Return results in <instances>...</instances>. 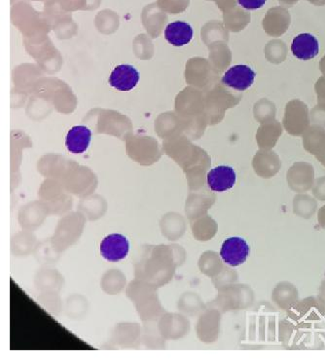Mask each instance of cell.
<instances>
[{
	"instance_id": "4",
	"label": "cell",
	"mask_w": 325,
	"mask_h": 360,
	"mask_svg": "<svg viewBox=\"0 0 325 360\" xmlns=\"http://www.w3.org/2000/svg\"><path fill=\"white\" fill-rule=\"evenodd\" d=\"M140 80V74L132 65H118L112 72L110 84L120 91H130L137 86Z\"/></svg>"
},
{
	"instance_id": "5",
	"label": "cell",
	"mask_w": 325,
	"mask_h": 360,
	"mask_svg": "<svg viewBox=\"0 0 325 360\" xmlns=\"http://www.w3.org/2000/svg\"><path fill=\"white\" fill-rule=\"evenodd\" d=\"M235 170L230 166H218L208 174V185L214 191H226L235 186Z\"/></svg>"
},
{
	"instance_id": "3",
	"label": "cell",
	"mask_w": 325,
	"mask_h": 360,
	"mask_svg": "<svg viewBox=\"0 0 325 360\" xmlns=\"http://www.w3.org/2000/svg\"><path fill=\"white\" fill-rule=\"evenodd\" d=\"M254 79L256 72L248 65H240L227 70L223 77V83L233 89L244 91L253 84Z\"/></svg>"
},
{
	"instance_id": "9",
	"label": "cell",
	"mask_w": 325,
	"mask_h": 360,
	"mask_svg": "<svg viewBox=\"0 0 325 360\" xmlns=\"http://www.w3.org/2000/svg\"><path fill=\"white\" fill-rule=\"evenodd\" d=\"M238 2L244 9L256 10L261 8L266 0H238Z\"/></svg>"
},
{
	"instance_id": "2",
	"label": "cell",
	"mask_w": 325,
	"mask_h": 360,
	"mask_svg": "<svg viewBox=\"0 0 325 360\" xmlns=\"http://www.w3.org/2000/svg\"><path fill=\"white\" fill-rule=\"evenodd\" d=\"M130 250V243L124 236L110 235L103 239L100 244V254L105 260L118 262L127 257Z\"/></svg>"
},
{
	"instance_id": "6",
	"label": "cell",
	"mask_w": 325,
	"mask_h": 360,
	"mask_svg": "<svg viewBox=\"0 0 325 360\" xmlns=\"http://www.w3.org/2000/svg\"><path fill=\"white\" fill-rule=\"evenodd\" d=\"M292 53L299 60L308 61L314 59L319 54V41L314 35L302 34L296 37L292 41Z\"/></svg>"
},
{
	"instance_id": "1",
	"label": "cell",
	"mask_w": 325,
	"mask_h": 360,
	"mask_svg": "<svg viewBox=\"0 0 325 360\" xmlns=\"http://www.w3.org/2000/svg\"><path fill=\"white\" fill-rule=\"evenodd\" d=\"M251 248L248 243L241 238H230L224 241L221 248V258L227 265L239 266L248 260Z\"/></svg>"
},
{
	"instance_id": "8",
	"label": "cell",
	"mask_w": 325,
	"mask_h": 360,
	"mask_svg": "<svg viewBox=\"0 0 325 360\" xmlns=\"http://www.w3.org/2000/svg\"><path fill=\"white\" fill-rule=\"evenodd\" d=\"M91 131L86 126H74L67 133L65 146L72 153H83L87 150L91 142Z\"/></svg>"
},
{
	"instance_id": "7",
	"label": "cell",
	"mask_w": 325,
	"mask_h": 360,
	"mask_svg": "<svg viewBox=\"0 0 325 360\" xmlns=\"http://www.w3.org/2000/svg\"><path fill=\"white\" fill-rule=\"evenodd\" d=\"M165 37L170 44L180 47L188 44L193 37V29L188 22H173L166 27Z\"/></svg>"
}]
</instances>
